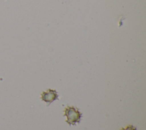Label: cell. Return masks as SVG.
Returning a JSON list of instances; mask_svg holds the SVG:
<instances>
[{"mask_svg": "<svg viewBox=\"0 0 146 130\" xmlns=\"http://www.w3.org/2000/svg\"><path fill=\"white\" fill-rule=\"evenodd\" d=\"M64 115L66 117V121L69 125H75L79 123L82 116L80 112L75 107H67L64 109Z\"/></svg>", "mask_w": 146, "mask_h": 130, "instance_id": "obj_1", "label": "cell"}, {"mask_svg": "<svg viewBox=\"0 0 146 130\" xmlns=\"http://www.w3.org/2000/svg\"><path fill=\"white\" fill-rule=\"evenodd\" d=\"M58 99V93L55 90L48 89L41 94V99L47 103L50 104Z\"/></svg>", "mask_w": 146, "mask_h": 130, "instance_id": "obj_2", "label": "cell"}, {"mask_svg": "<svg viewBox=\"0 0 146 130\" xmlns=\"http://www.w3.org/2000/svg\"><path fill=\"white\" fill-rule=\"evenodd\" d=\"M120 130H136V128L132 125H129L125 128H121Z\"/></svg>", "mask_w": 146, "mask_h": 130, "instance_id": "obj_3", "label": "cell"}]
</instances>
